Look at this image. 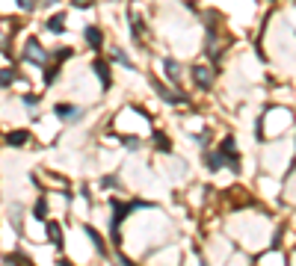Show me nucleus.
Segmentation results:
<instances>
[{"label":"nucleus","instance_id":"9","mask_svg":"<svg viewBox=\"0 0 296 266\" xmlns=\"http://www.w3.org/2000/svg\"><path fill=\"white\" fill-rule=\"evenodd\" d=\"M62 24H65V15L62 12H56L54 18H48V30L51 33H62Z\"/></svg>","mask_w":296,"mask_h":266},{"label":"nucleus","instance_id":"1","mask_svg":"<svg viewBox=\"0 0 296 266\" xmlns=\"http://www.w3.org/2000/svg\"><path fill=\"white\" fill-rule=\"evenodd\" d=\"M24 59L33 62V65H45V68H48V53L42 51V45L36 42V39H27V45H24Z\"/></svg>","mask_w":296,"mask_h":266},{"label":"nucleus","instance_id":"3","mask_svg":"<svg viewBox=\"0 0 296 266\" xmlns=\"http://www.w3.org/2000/svg\"><path fill=\"white\" fill-rule=\"evenodd\" d=\"M193 74H196V83H199L202 89H210V86H213V74H210L207 68L199 65V68H193Z\"/></svg>","mask_w":296,"mask_h":266},{"label":"nucleus","instance_id":"19","mask_svg":"<svg viewBox=\"0 0 296 266\" xmlns=\"http://www.w3.org/2000/svg\"><path fill=\"white\" fill-rule=\"evenodd\" d=\"M18 6H21V9H27V12H30V9H36V0H18Z\"/></svg>","mask_w":296,"mask_h":266},{"label":"nucleus","instance_id":"10","mask_svg":"<svg viewBox=\"0 0 296 266\" xmlns=\"http://www.w3.org/2000/svg\"><path fill=\"white\" fill-rule=\"evenodd\" d=\"M27 139H30V133H27V130H15V133H9V136H6V142H9V145H24Z\"/></svg>","mask_w":296,"mask_h":266},{"label":"nucleus","instance_id":"17","mask_svg":"<svg viewBox=\"0 0 296 266\" xmlns=\"http://www.w3.org/2000/svg\"><path fill=\"white\" fill-rule=\"evenodd\" d=\"M33 213L39 216V219H45V216H48V204H45V201H39V204H36V210H33Z\"/></svg>","mask_w":296,"mask_h":266},{"label":"nucleus","instance_id":"16","mask_svg":"<svg viewBox=\"0 0 296 266\" xmlns=\"http://www.w3.org/2000/svg\"><path fill=\"white\" fill-rule=\"evenodd\" d=\"M163 68L169 71V77H172V80L178 77V62H175V59H163Z\"/></svg>","mask_w":296,"mask_h":266},{"label":"nucleus","instance_id":"14","mask_svg":"<svg viewBox=\"0 0 296 266\" xmlns=\"http://www.w3.org/2000/svg\"><path fill=\"white\" fill-rule=\"evenodd\" d=\"M15 80V71L12 68H3V71H0V86H9Z\"/></svg>","mask_w":296,"mask_h":266},{"label":"nucleus","instance_id":"7","mask_svg":"<svg viewBox=\"0 0 296 266\" xmlns=\"http://www.w3.org/2000/svg\"><path fill=\"white\" fill-rule=\"evenodd\" d=\"M86 42H89L95 51L104 45V35H101V30H98V27H86Z\"/></svg>","mask_w":296,"mask_h":266},{"label":"nucleus","instance_id":"11","mask_svg":"<svg viewBox=\"0 0 296 266\" xmlns=\"http://www.w3.org/2000/svg\"><path fill=\"white\" fill-rule=\"evenodd\" d=\"M225 163H228V160H225V157H222V154H219V151H216V154H207V166H210L213 172H216V169H222V166H225Z\"/></svg>","mask_w":296,"mask_h":266},{"label":"nucleus","instance_id":"20","mask_svg":"<svg viewBox=\"0 0 296 266\" xmlns=\"http://www.w3.org/2000/svg\"><path fill=\"white\" fill-rule=\"evenodd\" d=\"M71 56V51L68 48H62V51H56V62H62V59H68Z\"/></svg>","mask_w":296,"mask_h":266},{"label":"nucleus","instance_id":"21","mask_svg":"<svg viewBox=\"0 0 296 266\" xmlns=\"http://www.w3.org/2000/svg\"><path fill=\"white\" fill-rule=\"evenodd\" d=\"M56 266H71V263H68V260H59V263H56Z\"/></svg>","mask_w":296,"mask_h":266},{"label":"nucleus","instance_id":"2","mask_svg":"<svg viewBox=\"0 0 296 266\" xmlns=\"http://www.w3.org/2000/svg\"><path fill=\"white\" fill-rule=\"evenodd\" d=\"M92 71L101 77V86H104V89L113 86V77H110V68H107V62H104V59H92Z\"/></svg>","mask_w":296,"mask_h":266},{"label":"nucleus","instance_id":"5","mask_svg":"<svg viewBox=\"0 0 296 266\" xmlns=\"http://www.w3.org/2000/svg\"><path fill=\"white\" fill-rule=\"evenodd\" d=\"M56 116H59L62 122H71V119L80 116V109H77V106H68V104H59V106H56Z\"/></svg>","mask_w":296,"mask_h":266},{"label":"nucleus","instance_id":"18","mask_svg":"<svg viewBox=\"0 0 296 266\" xmlns=\"http://www.w3.org/2000/svg\"><path fill=\"white\" fill-rule=\"evenodd\" d=\"M92 3H95V0H71L74 9H86V6H92Z\"/></svg>","mask_w":296,"mask_h":266},{"label":"nucleus","instance_id":"4","mask_svg":"<svg viewBox=\"0 0 296 266\" xmlns=\"http://www.w3.org/2000/svg\"><path fill=\"white\" fill-rule=\"evenodd\" d=\"M45 231H48V240H51L56 248H62V231H59V225H56V222H45Z\"/></svg>","mask_w":296,"mask_h":266},{"label":"nucleus","instance_id":"12","mask_svg":"<svg viewBox=\"0 0 296 266\" xmlns=\"http://www.w3.org/2000/svg\"><path fill=\"white\" fill-rule=\"evenodd\" d=\"M130 27H133V39L139 42V39H142V30H145V27L139 24V18H136V12H130Z\"/></svg>","mask_w":296,"mask_h":266},{"label":"nucleus","instance_id":"8","mask_svg":"<svg viewBox=\"0 0 296 266\" xmlns=\"http://www.w3.org/2000/svg\"><path fill=\"white\" fill-rule=\"evenodd\" d=\"M86 234H89V240L95 243V248H98V254H107V246H104V240H101V234L95 231V228H86Z\"/></svg>","mask_w":296,"mask_h":266},{"label":"nucleus","instance_id":"6","mask_svg":"<svg viewBox=\"0 0 296 266\" xmlns=\"http://www.w3.org/2000/svg\"><path fill=\"white\" fill-rule=\"evenodd\" d=\"M157 92H160V98H163L166 104H184V101H187L184 95H175L172 89H166V86H160V83H157Z\"/></svg>","mask_w":296,"mask_h":266},{"label":"nucleus","instance_id":"13","mask_svg":"<svg viewBox=\"0 0 296 266\" xmlns=\"http://www.w3.org/2000/svg\"><path fill=\"white\" fill-rule=\"evenodd\" d=\"M113 59H116V62H122V65H125V68H133V62H130V59H128V53H125V51H119V48H116V51H113Z\"/></svg>","mask_w":296,"mask_h":266},{"label":"nucleus","instance_id":"15","mask_svg":"<svg viewBox=\"0 0 296 266\" xmlns=\"http://www.w3.org/2000/svg\"><path fill=\"white\" fill-rule=\"evenodd\" d=\"M154 145H157L160 151H169V148H172V142H169L163 133H154Z\"/></svg>","mask_w":296,"mask_h":266}]
</instances>
